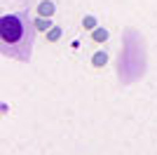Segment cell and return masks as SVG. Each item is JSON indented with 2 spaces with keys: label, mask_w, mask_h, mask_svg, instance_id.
<instances>
[{
  "label": "cell",
  "mask_w": 157,
  "mask_h": 155,
  "mask_svg": "<svg viewBox=\"0 0 157 155\" xmlns=\"http://www.w3.org/2000/svg\"><path fill=\"white\" fill-rule=\"evenodd\" d=\"M92 64L96 66V68H101V66H105V64H108V54H105L103 50L94 52V57H92Z\"/></svg>",
  "instance_id": "3957f363"
},
{
  "label": "cell",
  "mask_w": 157,
  "mask_h": 155,
  "mask_svg": "<svg viewBox=\"0 0 157 155\" xmlns=\"http://www.w3.org/2000/svg\"><path fill=\"white\" fill-rule=\"evenodd\" d=\"M108 35H110V33H108V28H94L92 31V40L94 42H105V40H108Z\"/></svg>",
  "instance_id": "277c9868"
},
{
  "label": "cell",
  "mask_w": 157,
  "mask_h": 155,
  "mask_svg": "<svg viewBox=\"0 0 157 155\" xmlns=\"http://www.w3.org/2000/svg\"><path fill=\"white\" fill-rule=\"evenodd\" d=\"M33 24H35V28H38V31H49V28H52V21H49V17H38V19H35V21H33Z\"/></svg>",
  "instance_id": "5b68a950"
},
{
  "label": "cell",
  "mask_w": 157,
  "mask_h": 155,
  "mask_svg": "<svg viewBox=\"0 0 157 155\" xmlns=\"http://www.w3.org/2000/svg\"><path fill=\"white\" fill-rule=\"evenodd\" d=\"M82 26H85L87 31H94V28H96V19L89 14V17H85V19H82Z\"/></svg>",
  "instance_id": "52a82bcc"
},
{
  "label": "cell",
  "mask_w": 157,
  "mask_h": 155,
  "mask_svg": "<svg viewBox=\"0 0 157 155\" xmlns=\"http://www.w3.org/2000/svg\"><path fill=\"white\" fill-rule=\"evenodd\" d=\"M35 24L26 19V14H2L0 19V35H2V45H5V54L12 50V45H24L26 52L31 54L33 35H35Z\"/></svg>",
  "instance_id": "6da1fadb"
},
{
  "label": "cell",
  "mask_w": 157,
  "mask_h": 155,
  "mask_svg": "<svg viewBox=\"0 0 157 155\" xmlns=\"http://www.w3.org/2000/svg\"><path fill=\"white\" fill-rule=\"evenodd\" d=\"M59 38H61V26H52V28L47 31V40H49V42H56Z\"/></svg>",
  "instance_id": "8992f818"
},
{
  "label": "cell",
  "mask_w": 157,
  "mask_h": 155,
  "mask_svg": "<svg viewBox=\"0 0 157 155\" xmlns=\"http://www.w3.org/2000/svg\"><path fill=\"white\" fill-rule=\"evenodd\" d=\"M38 14H40V17H52V14H54V2L42 0V2L38 5Z\"/></svg>",
  "instance_id": "7a4b0ae2"
}]
</instances>
